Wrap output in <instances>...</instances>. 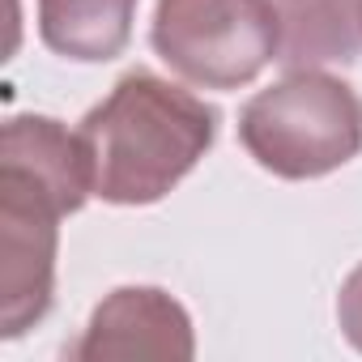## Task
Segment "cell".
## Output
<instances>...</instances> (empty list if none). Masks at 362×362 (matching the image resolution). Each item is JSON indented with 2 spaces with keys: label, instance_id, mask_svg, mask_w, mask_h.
<instances>
[{
  "label": "cell",
  "instance_id": "obj_1",
  "mask_svg": "<svg viewBox=\"0 0 362 362\" xmlns=\"http://www.w3.org/2000/svg\"><path fill=\"white\" fill-rule=\"evenodd\" d=\"M81 136L94 158V197L153 205L209 153L218 111L184 86L136 69L81 119Z\"/></svg>",
  "mask_w": 362,
  "mask_h": 362
},
{
  "label": "cell",
  "instance_id": "obj_2",
  "mask_svg": "<svg viewBox=\"0 0 362 362\" xmlns=\"http://www.w3.org/2000/svg\"><path fill=\"white\" fill-rule=\"evenodd\" d=\"M239 141L281 179H320L362 149V98L328 73L298 69L243 107Z\"/></svg>",
  "mask_w": 362,
  "mask_h": 362
},
{
  "label": "cell",
  "instance_id": "obj_3",
  "mask_svg": "<svg viewBox=\"0 0 362 362\" xmlns=\"http://www.w3.org/2000/svg\"><path fill=\"white\" fill-rule=\"evenodd\" d=\"M149 39L184 81L239 90L281 60L286 22L273 0H158Z\"/></svg>",
  "mask_w": 362,
  "mask_h": 362
},
{
  "label": "cell",
  "instance_id": "obj_4",
  "mask_svg": "<svg viewBox=\"0 0 362 362\" xmlns=\"http://www.w3.org/2000/svg\"><path fill=\"white\" fill-rule=\"evenodd\" d=\"M64 214L22 175L0 170V337H22L52 311Z\"/></svg>",
  "mask_w": 362,
  "mask_h": 362
},
{
  "label": "cell",
  "instance_id": "obj_5",
  "mask_svg": "<svg viewBox=\"0 0 362 362\" xmlns=\"http://www.w3.org/2000/svg\"><path fill=\"white\" fill-rule=\"evenodd\" d=\"M192 354L197 341L188 311L153 286H124L107 294L94 307L81 341L69 345V358L77 362H188Z\"/></svg>",
  "mask_w": 362,
  "mask_h": 362
},
{
  "label": "cell",
  "instance_id": "obj_6",
  "mask_svg": "<svg viewBox=\"0 0 362 362\" xmlns=\"http://www.w3.org/2000/svg\"><path fill=\"white\" fill-rule=\"evenodd\" d=\"M0 170L22 175L60 214H77L94 192V158L86 136L47 115H13L5 124Z\"/></svg>",
  "mask_w": 362,
  "mask_h": 362
},
{
  "label": "cell",
  "instance_id": "obj_7",
  "mask_svg": "<svg viewBox=\"0 0 362 362\" xmlns=\"http://www.w3.org/2000/svg\"><path fill=\"white\" fill-rule=\"evenodd\" d=\"M136 0H39V35L56 56L103 64L132 39Z\"/></svg>",
  "mask_w": 362,
  "mask_h": 362
},
{
  "label": "cell",
  "instance_id": "obj_8",
  "mask_svg": "<svg viewBox=\"0 0 362 362\" xmlns=\"http://www.w3.org/2000/svg\"><path fill=\"white\" fill-rule=\"evenodd\" d=\"M337 320H341V332L354 349H362V264L345 277L341 294H337Z\"/></svg>",
  "mask_w": 362,
  "mask_h": 362
},
{
  "label": "cell",
  "instance_id": "obj_9",
  "mask_svg": "<svg viewBox=\"0 0 362 362\" xmlns=\"http://www.w3.org/2000/svg\"><path fill=\"white\" fill-rule=\"evenodd\" d=\"M354 22H358V30H362V0H354Z\"/></svg>",
  "mask_w": 362,
  "mask_h": 362
}]
</instances>
